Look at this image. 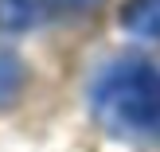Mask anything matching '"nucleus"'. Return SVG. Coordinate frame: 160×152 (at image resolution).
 <instances>
[{
	"instance_id": "nucleus-4",
	"label": "nucleus",
	"mask_w": 160,
	"mask_h": 152,
	"mask_svg": "<svg viewBox=\"0 0 160 152\" xmlns=\"http://www.w3.org/2000/svg\"><path fill=\"white\" fill-rule=\"evenodd\" d=\"M8 82H12V59H4V55H0V94L8 90Z\"/></svg>"
},
{
	"instance_id": "nucleus-1",
	"label": "nucleus",
	"mask_w": 160,
	"mask_h": 152,
	"mask_svg": "<svg viewBox=\"0 0 160 152\" xmlns=\"http://www.w3.org/2000/svg\"><path fill=\"white\" fill-rule=\"evenodd\" d=\"M90 113L113 137L160 140V70L141 59L106 66L90 86Z\"/></svg>"
},
{
	"instance_id": "nucleus-3",
	"label": "nucleus",
	"mask_w": 160,
	"mask_h": 152,
	"mask_svg": "<svg viewBox=\"0 0 160 152\" xmlns=\"http://www.w3.org/2000/svg\"><path fill=\"white\" fill-rule=\"evenodd\" d=\"M125 31L141 39H160V0H129L121 12Z\"/></svg>"
},
{
	"instance_id": "nucleus-2",
	"label": "nucleus",
	"mask_w": 160,
	"mask_h": 152,
	"mask_svg": "<svg viewBox=\"0 0 160 152\" xmlns=\"http://www.w3.org/2000/svg\"><path fill=\"white\" fill-rule=\"evenodd\" d=\"M86 8L94 0H0V31H28L51 20L59 8Z\"/></svg>"
}]
</instances>
